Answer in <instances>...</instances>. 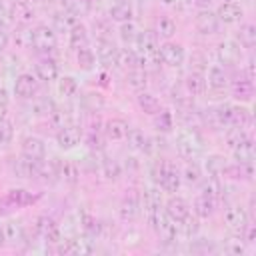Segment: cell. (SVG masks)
I'll list each match as a JSON object with an SVG mask.
<instances>
[{
  "label": "cell",
  "instance_id": "8fae6325",
  "mask_svg": "<svg viewBox=\"0 0 256 256\" xmlns=\"http://www.w3.org/2000/svg\"><path fill=\"white\" fill-rule=\"evenodd\" d=\"M54 250L60 252V254L82 256V254H92V252H94V242H92L90 236L82 234V236H74V238H66V240H62Z\"/></svg>",
  "mask_w": 256,
  "mask_h": 256
},
{
  "label": "cell",
  "instance_id": "52a82bcc",
  "mask_svg": "<svg viewBox=\"0 0 256 256\" xmlns=\"http://www.w3.org/2000/svg\"><path fill=\"white\" fill-rule=\"evenodd\" d=\"M216 58H218V64H222L226 68L238 66L242 62V46L234 38H226V40L218 42V46H216Z\"/></svg>",
  "mask_w": 256,
  "mask_h": 256
},
{
  "label": "cell",
  "instance_id": "4fadbf2b",
  "mask_svg": "<svg viewBox=\"0 0 256 256\" xmlns=\"http://www.w3.org/2000/svg\"><path fill=\"white\" fill-rule=\"evenodd\" d=\"M34 74L38 76L40 82L44 84H50V82H56L58 76H60V66L56 62V58H52L50 54H42L36 64H34Z\"/></svg>",
  "mask_w": 256,
  "mask_h": 256
},
{
  "label": "cell",
  "instance_id": "d6a6232c",
  "mask_svg": "<svg viewBox=\"0 0 256 256\" xmlns=\"http://www.w3.org/2000/svg\"><path fill=\"white\" fill-rule=\"evenodd\" d=\"M68 44H70L72 50H78V48L90 44V32H88V28H86L82 22H76V24L68 30Z\"/></svg>",
  "mask_w": 256,
  "mask_h": 256
},
{
  "label": "cell",
  "instance_id": "9c48e42d",
  "mask_svg": "<svg viewBox=\"0 0 256 256\" xmlns=\"http://www.w3.org/2000/svg\"><path fill=\"white\" fill-rule=\"evenodd\" d=\"M158 58L162 64L170 66V68H178L184 64L186 60V50L182 44L178 42H172V40H164L160 46H158Z\"/></svg>",
  "mask_w": 256,
  "mask_h": 256
},
{
  "label": "cell",
  "instance_id": "30bf717a",
  "mask_svg": "<svg viewBox=\"0 0 256 256\" xmlns=\"http://www.w3.org/2000/svg\"><path fill=\"white\" fill-rule=\"evenodd\" d=\"M40 80L36 74L32 72H22L14 78V96L22 98V100H32L36 98V94L40 92Z\"/></svg>",
  "mask_w": 256,
  "mask_h": 256
},
{
  "label": "cell",
  "instance_id": "3957f363",
  "mask_svg": "<svg viewBox=\"0 0 256 256\" xmlns=\"http://www.w3.org/2000/svg\"><path fill=\"white\" fill-rule=\"evenodd\" d=\"M176 150L184 160H196L204 152V138L194 126H182L176 132Z\"/></svg>",
  "mask_w": 256,
  "mask_h": 256
},
{
  "label": "cell",
  "instance_id": "f1b7e54d",
  "mask_svg": "<svg viewBox=\"0 0 256 256\" xmlns=\"http://www.w3.org/2000/svg\"><path fill=\"white\" fill-rule=\"evenodd\" d=\"M200 192L206 194L216 206L224 200V186H222V180H220V178H212V176H208V180L202 178V182H200Z\"/></svg>",
  "mask_w": 256,
  "mask_h": 256
},
{
  "label": "cell",
  "instance_id": "d6986e66",
  "mask_svg": "<svg viewBox=\"0 0 256 256\" xmlns=\"http://www.w3.org/2000/svg\"><path fill=\"white\" fill-rule=\"evenodd\" d=\"M128 130H130V126L122 118H108L106 122H102V134H104L106 140H112V142L126 140Z\"/></svg>",
  "mask_w": 256,
  "mask_h": 256
},
{
  "label": "cell",
  "instance_id": "4dcf8cb0",
  "mask_svg": "<svg viewBox=\"0 0 256 256\" xmlns=\"http://www.w3.org/2000/svg\"><path fill=\"white\" fill-rule=\"evenodd\" d=\"M230 150H232V156H234L236 162H254L256 150H254V140H252L250 134L244 140H240L236 146H232Z\"/></svg>",
  "mask_w": 256,
  "mask_h": 256
},
{
  "label": "cell",
  "instance_id": "44dd1931",
  "mask_svg": "<svg viewBox=\"0 0 256 256\" xmlns=\"http://www.w3.org/2000/svg\"><path fill=\"white\" fill-rule=\"evenodd\" d=\"M220 24H238L244 16V10L238 2H220V6L214 10Z\"/></svg>",
  "mask_w": 256,
  "mask_h": 256
},
{
  "label": "cell",
  "instance_id": "4316f807",
  "mask_svg": "<svg viewBox=\"0 0 256 256\" xmlns=\"http://www.w3.org/2000/svg\"><path fill=\"white\" fill-rule=\"evenodd\" d=\"M38 198H40L38 194H32V192H28L24 188H12V190H8L4 202L8 206H12V208H24V206L34 204Z\"/></svg>",
  "mask_w": 256,
  "mask_h": 256
},
{
  "label": "cell",
  "instance_id": "2e32d148",
  "mask_svg": "<svg viewBox=\"0 0 256 256\" xmlns=\"http://www.w3.org/2000/svg\"><path fill=\"white\" fill-rule=\"evenodd\" d=\"M204 76H206V88H210L212 92H224V90L228 88L230 72H228L226 66H222V64H212L210 68H206Z\"/></svg>",
  "mask_w": 256,
  "mask_h": 256
},
{
  "label": "cell",
  "instance_id": "681fc988",
  "mask_svg": "<svg viewBox=\"0 0 256 256\" xmlns=\"http://www.w3.org/2000/svg\"><path fill=\"white\" fill-rule=\"evenodd\" d=\"M102 106H104V96L100 92H86L82 96V108H86L88 112L96 114V112H100Z\"/></svg>",
  "mask_w": 256,
  "mask_h": 256
},
{
  "label": "cell",
  "instance_id": "ac0fdd59",
  "mask_svg": "<svg viewBox=\"0 0 256 256\" xmlns=\"http://www.w3.org/2000/svg\"><path fill=\"white\" fill-rule=\"evenodd\" d=\"M20 152H22V156H26L30 160H44L46 158V144L42 138L28 134L20 142Z\"/></svg>",
  "mask_w": 256,
  "mask_h": 256
},
{
  "label": "cell",
  "instance_id": "f5cc1de1",
  "mask_svg": "<svg viewBox=\"0 0 256 256\" xmlns=\"http://www.w3.org/2000/svg\"><path fill=\"white\" fill-rule=\"evenodd\" d=\"M96 38H112V20L110 18H98L92 24Z\"/></svg>",
  "mask_w": 256,
  "mask_h": 256
},
{
  "label": "cell",
  "instance_id": "7402d4cb",
  "mask_svg": "<svg viewBox=\"0 0 256 256\" xmlns=\"http://www.w3.org/2000/svg\"><path fill=\"white\" fill-rule=\"evenodd\" d=\"M40 162L42 160H30L26 156H20V158H14L10 162V168L16 176L20 178H38V170H40Z\"/></svg>",
  "mask_w": 256,
  "mask_h": 256
},
{
  "label": "cell",
  "instance_id": "03108f58",
  "mask_svg": "<svg viewBox=\"0 0 256 256\" xmlns=\"http://www.w3.org/2000/svg\"><path fill=\"white\" fill-rule=\"evenodd\" d=\"M2 8H4V0H0V10H2Z\"/></svg>",
  "mask_w": 256,
  "mask_h": 256
},
{
  "label": "cell",
  "instance_id": "c3c4849f",
  "mask_svg": "<svg viewBox=\"0 0 256 256\" xmlns=\"http://www.w3.org/2000/svg\"><path fill=\"white\" fill-rule=\"evenodd\" d=\"M178 224H180V236H186V238L196 236L198 230H200V218L196 214H192V212L182 222H178Z\"/></svg>",
  "mask_w": 256,
  "mask_h": 256
},
{
  "label": "cell",
  "instance_id": "7c38bea8",
  "mask_svg": "<svg viewBox=\"0 0 256 256\" xmlns=\"http://www.w3.org/2000/svg\"><path fill=\"white\" fill-rule=\"evenodd\" d=\"M126 142H128V146L134 152L144 154V156H152L154 150H156V140L152 136H148L140 128H130L128 130V136H126Z\"/></svg>",
  "mask_w": 256,
  "mask_h": 256
},
{
  "label": "cell",
  "instance_id": "bcb514c9",
  "mask_svg": "<svg viewBox=\"0 0 256 256\" xmlns=\"http://www.w3.org/2000/svg\"><path fill=\"white\" fill-rule=\"evenodd\" d=\"M152 122H154L156 130L162 132V134H168V132L174 130V114L170 110H166V108H162L160 112H156L152 116Z\"/></svg>",
  "mask_w": 256,
  "mask_h": 256
},
{
  "label": "cell",
  "instance_id": "e575fe53",
  "mask_svg": "<svg viewBox=\"0 0 256 256\" xmlns=\"http://www.w3.org/2000/svg\"><path fill=\"white\" fill-rule=\"evenodd\" d=\"M80 90V84L74 76H58L56 80V94L62 98V100H70L78 94Z\"/></svg>",
  "mask_w": 256,
  "mask_h": 256
},
{
  "label": "cell",
  "instance_id": "7dc6e473",
  "mask_svg": "<svg viewBox=\"0 0 256 256\" xmlns=\"http://www.w3.org/2000/svg\"><path fill=\"white\" fill-rule=\"evenodd\" d=\"M156 36L162 38V40H170L174 34H176V20L172 16H160L158 22H156V28H154Z\"/></svg>",
  "mask_w": 256,
  "mask_h": 256
},
{
  "label": "cell",
  "instance_id": "ffe728a7",
  "mask_svg": "<svg viewBox=\"0 0 256 256\" xmlns=\"http://www.w3.org/2000/svg\"><path fill=\"white\" fill-rule=\"evenodd\" d=\"M164 212H166L170 218H174L176 222H182V220L192 212V208H190V204H188L186 198L176 196V194H170V198L164 202Z\"/></svg>",
  "mask_w": 256,
  "mask_h": 256
},
{
  "label": "cell",
  "instance_id": "9f6ffc18",
  "mask_svg": "<svg viewBox=\"0 0 256 256\" xmlns=\"http://www.w3.org/2000/svg\"><path fill=\"white\" fill-rule=\"evenodd\" d=\"M228 250H230L232 254H244V252H246V242H244L240 236H236V238L230 242Z\"/></svg>",
  "mask_w": 256,
  "mask_h": 256
},
{
  "label": "cell",
  "instance_id": "277c9868",
  "mask_svg": "<svg viewBox=\"0 0 256 256\" xmlns=\"http://www.w3.org/2000/svg\"><path fill=\"white\" fill-rule=\"evenodd\" d=\"M58 44V34L48 24H36L30 28V48L38 54H50Z\"/></svg>",
  "mask_w": 256,
  "mask_h": 256
},
{
  "label": "cell",
  "instance_id": "6125c7cd",
  "mask_svg": "<svg viewBox=\"0 0 256 256\" xmlns=\"http://www.w3.org/2000/svg\"><path fill=\"white\" fill-rule=\"evenodd\" d=\"M4 244H6V238H4V228L0 226V248H2Z\"/></svg>",
  "mask_w": 256,
  "mask_h": 256
},
{
  "label": "cell",
  "instance_id": "5b68a950",
  "mask_svg": "<svg viewBox=\"0 0 256 256\" xmlns=\"http://www.w3.org/2000/svg\"><path fill=\"white\" fill-rule=\"evenodd\" d=\"M142 212V194L136 188H130L124 192L120 204H118V218L122 222H134Z\"/></svg>",
  "mask_w": 256,
  "mask_h": 256
},
{
  "label": "cell",
  "instance_id": "7a4b0ae2",
  "mask_svg": "<svg viewBox=\"0 0 256 256\" xmlns=\"http://www.w3.org/2000/svg\"><path fill=\"white\" fill-rule=\"evenodd\" d=\"M150 178L152 182L166 194H176L180 184H182V176H180V168L170 162V160H154L150 164Z\"/></svg>",
  "mask_w": 256,
  "mask_h": 256
},
{
  "label": "cell",
  "instance_id": "d4e9b609",
  "mask_svg": "<svg viewBox=\"0 0 256 256\" xmlns=\"http://www.w3.org/2000/svg\"><path fill=\"white\" fill-rule=\"evenodd\" d=\"M182 88L186 90L188 96L196 98V96H202L206 92V76L204 72H198V70H190L182 82Z\"/></svg>",
  "mask_w": 256,
  "mask_h": 256
},
{
  "label": "cell",
  "instance_id": "f35d334b",
  "mask_svg": "<svg viewBox=\"0 0 256 256\" xmlns=\"http://www.w3.org/2000/svg\"><path fill=\"white\" fill-rule=\"evenodd\" d=\"M180 176H182V180H184L188 186H198V184L202 182V178H204V172H202V166H200L198 162L188 160V162L184 164V168L180 170Z\"/></svg>",
  "mask_w": 256,
  "mask_h": 256
},
{
  "label": "cell",
  "instance_id": "6da1fadb",
  "mask_svg": "<svg viewBox=\"0 0 256 256\" xmlns=\"http://www.w3.org/2000/svg\"><path fill=\"white\" fill-rule=\"evenodd\" d=\"M208 112H210L212 124H216V126H224V128H230V126L246 128V126L252 122V114H250V110H248L246 106H242V104L222 102V104L210 108Z\"/></svg>",
  "mask_w": 256,
  "mask_h": 256
},
{
  "label": "cell",
  "instance_id": "680465c9",
  "mask_svg": "<svg viewBox=\"0 0 256 256\" xmlns=\"http://www.w3.org/2000/svg\"><path fill=\"white\" fill-rule=\"evenodd\" d=\"M192 0H162V4L164 6H168V8H176V10H180V8H184V6H188Z\"/></svg>",
  "mask_w": 256,
  "mask_h": 256
},
{
  "label": "cell",
  "instance_id": "b9f144b4",
  "mask_svg": "<svg viewBox=\"0 0 256 256\" xmlns=\"http://www.w3.org/2000/svg\"><path fill=\"white\" fill-rule=\"evenodd\" d=\"M48 120H50V124L58 130V128H62V126H66V124L76 122V116H74L72 108H68V106H56V108L52 110V114L48 116Z\"/></svg>",
  "mask_w": 256,
  "mask_h": 256
},
{
  "label": "cell",
  "instance_id": "9a60e30c",
  "mask_svg": "<svg viewBox=\"0 0 256 256\" xmlns=\"http://www.w3.org/2000/svg\"><path fill=\"white\" fill-rule=\"evenodd\" d=\"M194 26H196V30L202 34V36H212V34H216L218 30H220V20H218V16H216V12L214 10H210V8H200L198 12H196V16H194Z\"/></svg>",
  "mask_w": 256,
  "mask_h": 256
},
{
  "label": "cell",
  "instance_id": "91938a15",
  "mask_svg": "<svg viewBox=\"0 0 256 256\" xmlns=\"http://www.w3.org/2000/svg\"><path fill=\"white\" fill-rule=\"evenodd\" d=\"M8 42H10V36L6 32V28H0V54L8 48Z\"/></svg>",
  "mask_w": 256,
  "mask_h": 256
},
{
  "label": "cell",
  "instance_id": "003e7915",
  "mask_svg": "<svg viewBox=\"0 0 256 256\" xmlns=\"http://www.w3.org/2000/svg\"><path fill=\"white\" fill-rule=\"evenodd\" d=\"M222 2H236V0H222Z\"/></svg>",
  "mask_w": 256,
  "mask_h": 256
},
{
  "label": "cell",
  "instance_id": "f546056e",
  "mask_svg": "<svg viewBox=\"0 0 256 256\" xmlns=\"http://www.w3.org/2000/svg\"><path fill=\"white\" fill-rule=\"evenodd\" d=\"M114 64H116L120 70L128 72V70H132V68L140 66V60H138V52H136L134 48H130V46L118 48V52H116V58H114Z\"/></svg>",
  "mask_w": 256,
  "mask_h": 256
},
{
  "label": "cell",
  "instance_id": "603a6c76",
  "mask_svg": "<svg viewBox=\"0 0 256 256\" xmlns=\"http://www.w3.org/2000/svg\"><path fill=\"white\" fill-rule=\"evenodd\" d=\"M134 16V6H132V0H112L110 2V8H108V18L112 22H128L132 20Z\"/></svg>",
  "mask_w": 256,
  "mask_h": 256
},
{
  "label": "cell",
  "instance_id": "8992f818",
  "mask_svg": "<svg viewBox=\"0 0 256 256\" xmlns=\"http://www.w3.org/2000/svg\"><path fill=\"white\" fill-rule=\"evenodd\" d=\"M228 88H230L234 100L240 102V104H248V102H252V98H254V80H252L248 74H244L242 70L230 76Z\"/></svg>",
  "mask_w": 256,
  "mask_h": 256
},
{
  "label": "cell",
  "instance_id": "f6af8a7d",
  "mask_svg": "<svg viewBox=\"0 0 256 256\" xmlns=\"http://www.w3.org/2000/svg\"><path fill=\"white\" fill-rule=\"evenodd\" d=\"M126 82H128L130 88H134L136 92L146 90V84H148V70L142 68V66H136V68L128 70V72H126Z\"/></svg>",
  "mask_w": 256,
  "mask_h": 256
},
{
  "label": "cell",
  "instance_id": "be15d7a7",
  "mask_svg": "<svg viewBox=\"0 0 256 256\" xmlns=\"http://www.w3.org/2000/svg\"><path fill=\"white\" fill-rule=\"evenodd\" d=\"M4 204H6V202H4ZM4 204L0 202V216H4V214H6V208H4ZM6 206H8V204H6Z\"/></svg>",
  "mask_w": 256,
  "mask_h": 256
},
{
  "label": "cell",
  "instance_id": "cb8c5ba5",
  "mask_svg": "<svg viewBox=\"0 0 256 256\" xmlns=\"http://www.w3.org/2000/svg\"><path fill=\"white\" fill-rule=\"evenodd\" d=\"M94 54H96V60L102 62V64H114V58H116V52H118V46L114 44L112 38H96L94 42Z\"/></svg>",
  "mask_w": 256,
  "mask_h": 256
},
{
  "label": "cell",
  "instance_id": "ab89813d",
  "mask_svg": "<svg viewBox=\"0 0 256 256\" xmlns=\"http://www.w3.org/2000/svg\"><path fill=\"white\" fill-rule=\"evenodd\" d=\"M192 212L202 220V218H210L212 214H214V210H216V204L206 196V194H196V198H194V202H192Z\"/></svg>",
  "mask_w": 256,
  "mask_h": 256
},
{
  "label": "cell",
  "instance_id": "db71d44e",
  "mask_svg": "<svg viewBox=\"0 0 256 256\" xmlns=\"http://www.w3.org/2000/svg\"><path fill=\"white\" fill-rule=\"evenodd\" d=\"M104 142H106V138H104V134H102V130H88V134H86V144L90 146V150L92 152H102L104 150Z\"/></svg>",
  "mask_w": 256,
  "mask_h": 256
},
{
  "label": "cell",
  "instance_id": "e7e4bbea",
  "mask_svg": "<svg viewBox=\"0 0 256 256\" xmlns=\"http://www.w3.org/2000/svg\"><path fill=\"white\" fill-rule=\"evenodd\" d=\"M14 2H26V4H32V0H14Z\"/></svg>",
  "mask_w": 256,
  "mask_h": 256
},
{
  "label": "cell",
  "instance_id": "11a10c76",
  "mask_svg": "<svg viewBox=\"0 0 256 256\" xmlns=\"http://www.w3.org/2000/svg\"><path fill=\"white\" fill-rule=\"evenodd\" d=\"M192 70H198V72H206V68H208V58L204 56V54H194L192 56Z\"/></svg>",
  "mask_w": 256,
  "mask_h": 256
},
{
  "label": "cell",
  "instance_id": "74e56055",
  "mask_svg": "<svg viewBox=\"0 0 256 256\" xmlns=\"http://www.w3.org/2000/svg\"><path fill=\"white\" fill-rule=\"evenodd\" d=\"M100 174L108 180V182H116V180H120V176H122V166H120V162L118 160H114V158H110V156H102L100 158Z\"/></svg>",
  "mask_w": 256,
  "mask_h": 256
},
{
  "label": "cell",
  "instance_id": "d590c367",
  "mask_svg": "<svg viewBox=\"0 0 256 256\" xmlns=\"http://www.w3.org/2000/svg\"><path fill=\"white\" fill-rule=\"evenodd\" d=\"M58 180L64 184H78L80 182V166L74 160H60V170H58Z\"/></svg>",
  "mask_w": 256,
  "mask_h": 256
},
{
  "label": "cell",
  "instance_id": "60d3db41",
  "mask_svg": "<svg viewBox=\"0 0 256 256\" xmlns=\"http://www.w3.org/2000/svg\"><path fill=\"white\" fill-rule=\"evenodd\" d=\"M76 52V64H78V68L80 70H84V72H92L94 68H96V54H94V48H90V44L88 46H82V48H78V50H74Z\"/></svg>",
  "mask_w": 256,
  "mask_h": 256
},
{
  "label": "cell",
  "instance_id": "7bdbcfd3",
  "mask_svg": "<svg viewBox=\"0 0 256 256\" xmlns=\"http://www.w3.org/2000/svg\"><path fill=\"white\" fill-rule=\"evenodd\" d=\"M118 36H120V40L124 42V46L134 48V46H136V40H138V36H140V30H138V26H136L134 20H128V22H122V24L118 26Z\"/></svg>",
  "mask_w": 256,
  "mask_h": 256
},
{
  "label": "cell",
  "instance_id": "836d02e7",
  "mask_svg": "<svg viewBox=\"0 0 256 256\" xmlns=\"http://www.w3.org/2000/svg\"><path fill=\"white\" fill-rule=\"evenodd\" d=\"M136 104H138V108H140L144 114H148V116H154L156 112L162 110L160 100H158L152 92H148V90H140V92L136 94Z\"/></svg>",
  "mask_w": 256,
  "mask_h": 256
},
{
  "label": "cell",
  "instance_id": "ba28073f",
  "mask_svg": "<svg viewBox=\"0 0 256 256\" xmlns=\"http://www.w3.org/2000/svg\"><path fill=\"white\" fill-rule=\"evenodd\" d=\"M248 222H250V214L242 204H230L224 210V226L234 236H240L242 230L248 226Z\"/></svg>",
  "mask_w": 256,
  "mask_h": 256
},
{
  "label": "cell",
  "instance_id": "94428289",
  "mask_svg": "<svg viewBox=\"0 0 256 256\" xmlns=\"http://www.w3.org/2000/svg\"><path fill=\"white\" fill-rule=\"evenodd\" d=\"M194 2H196V4H198V6H200V8H208V6H210V2H212V0H194Z\"/></svg>",
  "mask_w": 256,
  "mask_h": 256
},
{
  "label": "cell",
  "instance_id": "6f0895ef",
  "mask_svg": "<svg viewBox=\"0 0 256 256\" xmlns=\"http://www.w3.org/2000/svg\"><path fill=\"white\" fill-rule=\"evenodd\" d=\"M8 102H10V94L4 86H0V114H4V110L8 108Z\"/></svg>",
  "mask_w": 256,
  "mask_h": 256
},
{
  "label": "cell",
  "instance_id": "f907efd6",
  "mask_svg": "<svg viewBox=\"0 0 256 256\" xmlns=\"http://www.w3.org/2000/svg\"><path fill=\"white\" fill-rule=\"evenodd\" d=\"M12 138H14V122L6 114H0V146H8Z\"/></svg>",
  "mask_w": 256,
  "mask_h": 256
},
{
  "label": "cell",
  "instance_id": "1f68e13d",
  "mask_svg": "<svg viewBox=\"0 0 256 256\" xmlns=\"http://www.w3.org/2000/svg\"><path fill=\"white\" fill-rule=\"evenodd\" d=\"M4 238H6V244L10 246H18L26 240V228L22 222H16V220H8L4 226Z\"/></svg>",
  "mask_w": 256,
  "mask_h": 256
},
{
  "label": "cell",
  "instance_id": "816d5d0a",
  "mask_svg": "<svg viewBox=\"0 0 256 256\" xmlns=\"http://www.w3.org/2000/svg\"><path fill=\"white\" fill-rule=\"evenodd\" d=\"M34 100V98H32ZM56 108V104H54V100H50V98H36L34 102H32V114L34 116H50L52 114V110Z\"/></svg>",
  "mask_w": 256,
  "mask_h": 256
},
{
  "label": "cell",
  "instance_id": "ee69618b",
  "mask_svg": "<svg viewBox=\"0 0 256 256\" xmlns=\"http://www.w3.org/2000/svg\"><path fill=\"white\" fill-rule=\"evenodd\" d=\"M242 48H246V50H252L254 48V44H256V26L254 24H250V22H244V24H240V30H238V34H236V38H234Z\"/></svg>",
  "mask_w": 256,
  "mask_h": 256
},
{
  "label": "cell",
  "instance_id": "e0dca14e",
  "mask_svg": "<svg viewBox=\"0 0 256 256\" xmlns=\"http://www.w3.org/2000/svg\"><path fill=\"white\" fill-rule=\"evenodd\" d=\"M142 208H144V214H146V220L150 216H154L156 212H160L164 208V200H162V190L154 184L150 188H144L142 192Z\"/></svg>",
  "mask_w": 256,
  "mask_h": 256
},
{
  "label": "cell",
  "instance_id": "5bb4252c",
  "mask_svg": "<svg viewBox=\"0 0 256 256\" xmlns=\"http://www.w3.org/2000/svg\"><path fill=\"white\" fill-rule=\"evenodd\" d=\"M84 138V132L80 128L78 122H72V124H66L62 128L56 130V144L62 148V150H72L80 144V140Z\"/></svg>",
  "mask_w": 256,
  "mask_h": 256
},
{
  "label": "cell",
  "instance_id": "83f0119b",
  "mask_svg": "<svg viewBox=\"0 0 256 256\" xmlns=\"http://www.w3.org/2000/svg\"><path fill=\"white\" fill-rule=\"evenodd\" d=\"M76 22H80L78 20V14L72 10V8H66V6H62V10H58L56 14H54V18H52V28L56 30V32H68Z\"/></svg>",
  "mask_w": 256,
  "mask_h": 256
},
{
  "label": "cell",
  "instance_id": "8d00e7d4",
  "mask_svg": "<svg viewBox=\"0 0 256 256\" xmlns=\"http://www.w3.org/2000/svg\"><path fill=\"white\" fill-rule=\"evenodd\" d=\"M226 158L224 156H220V154H210V156H206V160H204V164H202V172L206 174V176H212V178H222V172H224V168H226Z\"/></svg>",
  "mask_w": 256,
  "mask_h": 256
},
{
  "label": "cell",
  "instance_id": "484cf974",
  "mask_svg": "<svg viewBox=\"0 0 256 256\" xmlns=\"http://www.w3.org/2000/svg\"><path fill=\"white\" fill-rule=\"evenodd\" d=\"M34 16H36V10H34L32 4H26V2H14V0H12V6H10V18H12L16 24H20V26H28V24H32Z\"/></svg>",
  "mask_w": 256,
  "mask_h": 256
}]
</instances>
